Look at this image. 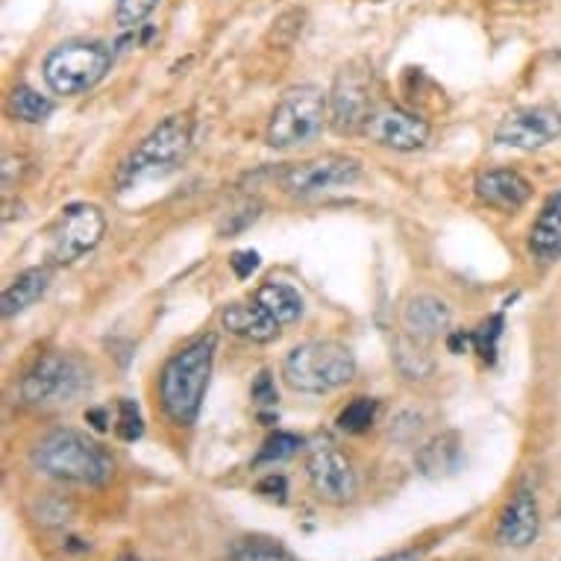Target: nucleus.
I'll return each instance as SVG.
<instances>
[{
  "mask_svg": "<svg viewBox=\"0 0 561 561\" xmlns=\"http://www.w3.org/2000/svg\"><path fill=\"white\" fill-rule=\"evenodd\" d=\"M159 0H118V10H115V21L121 30L141 27L150 12L157 10Z\"/></svg>",
  "mask_w": 561,
  "mask_h": 561,
  "instance_id": "nucleus-27",
  "label": "nucleus"
},
{
  "mask_svg": "<svg viewBox=\"0 0 561 561\" xmlns=\"http://www.w3.org/2000/svg\"><path fill=\"white\" fill-rule=\"evenodd\" d=\"M377 561H421V552L403 550V552H394V556H386V559H377Z\"/></svg>",
  "mask_w": 561,
  "mask_h": 561,
  "instance_id": "nucleus-33",
  "label": "nucleus"
},
{
  "mask_svg": "<svg viewBox=\"0 0 561 561\" xmlns=\"http://www.w3.org/2000/svg\"><path fill=\"white\" fill-rule=\"evenodd\" d=\"M461 468V435L444 433L435 435L433 442L417 453V470L430 479L450 477Z\"/></svg>",
  "mask_w": 561,
  "mask_h": 561,
  "instance_id": "nucleus-20",
  "label": "nucleus"
},
{
  "mask_svg": "<svg viewBox=\"0 0 561 561\" xmlns=\"http://www.w3.org/2000/svg\"><path fill=\"white\" fill-rule=\"evenodd\" d=\"M447 347H450V353H468V350H477V344H473V332H453L450 339H447Z\"/></svg>",
  "mask_w": 561,
  "mask_h": 561,
  "instance_id": "nucleus-32",
  "label": "nucleus"
},
{
  "mask_svg": "<svg viewBox=\"0 0 561 561\" xmlns=\"http://www.w3.org/2000/svg\"><path fill=\"white\" fill-rule=\"evenodd\" d=\"M192 136L194 127L188 115H168L121 162L118 176H115L121 192H127V188L145 183V180H157V176L176 171L188 157V150H192Z\"/></svg>",
  "mask_w": 561,
  "mask_h": 561,
  "instance_id": "nucleus-2",
  "label": "nucleus"
},
{
  "mask_svg": "<svg viewBox=\"0 0 561 561\" xmlns=\"http://www.w3.org/2000/svg\"><path fill=\"white\" fill-rule=\"evenodd\" d=\"M356 377V356L341 341H306L283 362V379L300 394H330Z\"/></svg>",
  "mask_w": 561,
  "mask_h": 561,
  "instance_id": "nucleus-4",
  "label": "nucleus"
},
{
  "mask_svg": "<svg viewBox=\"0 0 561 561\" xmlns=\"http://www.w3.org/2000/svg\"><path fill=\"white\" fill-rule=\"evenodd\" d=\"M256 300L265 306L267 312L274 314L279 327H288V323H295L304 318V295H300L295 286L279 283V279H267V283H262L256 291Z\"/></svg>",
  "mask_w": 561,
  "mask_h": 561,
  "instance_id": "nucleus-21",
  "label": "nucleus"
},
{
  "mask_svg": "<svg viewBox=\"0 0 561 561\" xmlns=\"http://www.w3.org/2000/svg\"><path fill=\"white\" fill-rule=\"evenodd\" d=\"M106 236V218L92 203H71L65 206L59 221L50 230L47 259L50 265H71L85 253H92Z\"/></svg>",
  "mask_w": 561,
  "mask_h": 561,
  "instance_id": "nucleus-8",
  "label": "nucleus"
},
{
  "mask_svg": "<svg viewBox=\"0 0 561 561\" xmlns=\"http://www.w3.org/2000/svg\"><path fill=\"white\" fill-rule=\"evenodd\" d=\"M561 138V112L556 106H520L494 129V141L517 150L547 148Z\"/></svg>",
  "mask_w": 561,
  "mask_h": 561,
  "instance_id": "nucleus-10",
  "label": "nucleus"
},
{
  "mask_svg": "<svg viewBox=\"0 0 561 561\" xmlns=\"http://www.w3.org/2000/svg\"><path fill=\"white\" fill-rule=\"evenodd\" d=\"M473 192L485 206L497 209L503 215L520 213L529 197H533V185L524 174L517 171H508V168H491V171H482L473 180Z\"/></svg>",
  "mask_w": 561,
  "mask_h": 561,
  "instance_id": "nucleus-14",
  "label": "nucleus"
},
{
  "mask_svg": "<svg viewBox=\"0 0 561 561\" xmlns=\"http://www.w3.org/2000/svg\"><path fill=\"white\" fill-rule=\"evenodd\" d=\"M221 323L224 330H230L239 339L253 341V344H267V341H274L279 335V323H276L274 314L267 312L259 300L224 306Z\"/></svg>",
  "mask_w": 561,
  "mask_h": 561,
  "instance_id": "nucleus-17",
  "label": "nucleus"
},
{
  "mask_svg": "<svg viewBox=\"0 0 561 561\" xmlns=\"http://www.w3.org/2000/svg\"><path fill=\"white\" fill-rule=\"evenodd\" d=\"M374 103H370V80L365 71L344 68L330 92V124L341 136L362 133L368 124Z\"/></svg>",
  "mask_w": 561,
  "mask_h": 561,
  "instance_id": "nucleus-12",
  "label": "nucleus"
},
{
  "mask_svg": "<svg viewBox=\"0 0 561 561\" xmlns=\"http://www.w3.org/2000/svg\"><path fill=\"white\" fill-rule=\"evenodd\" d=\"M362 165L359 159L341 157V153H327V157L306 159L297 165H288L279 174V183L295 197H309V194L332 192V188H347L359 183Z\"/></svg>",
  "mask_w": 561,
  "mask_h": 561,
  "instance_id": "nucleus-9",
  "label": "nucleus"
},
{
  "mask_svg": "<svg viewBox=\"0 0 561 561\" xmlns=\"http://www.w3.org/2000/svg\"><path fill=\"white\" fill-rule=\"evenodd\" d=\"M529 253L541 262L561 259V192H552L543 201L541 213L529 230Z\"/></svg>",
  "mask_w": 561,
  "mask_h": 561,
  "instance_id": "nucleus-18",
  "label": "nucleus"
},
{
  "mask_svg": "<svg viewBox=\"0 0 561 561\" xmlns=\"http://www.w3.org/2000/svg\"><path fill=\"white\" fill-rule=\"evenodd\" d=\"M250 397L259 405H276L279 394H276V382L271 377V370H259V377L253 379V388H250Z\"/></svg>",
  "mask_w": 561,
  "mask_h": 561,
  "instance_id": "nucleus-29",
  "label": "nucleus"
},
{
  "mask_svg": "<svg viewBox=\"0 0 561 561\" xmlns=\"http://www.w3.org/2000/svg\"><path fill=\"white\" fill-rule=\"evenodd\" d=\"M500 335H503V314H491L488 321L479 323V330H473V344H477V353L485 362L497 359Z\"/></svg>",
  "mask_w": 561,
  "mask_h": 561,
  "instance_id": "nucleus-26",
  "label": "nucleus"
},
{
  "mask_svg": "<svg viewBox=\"0 0 561 561\" xmlns=\"http://www.w3.org/2000/svg\"><path fill=\"white\" fill-rule=\"evenodd\" d=\"M450 327V306L435 295H417L403 306V335L426 341L438 339Z\"/></svg>",
  "mask_w": 561,
  "mask_h": 561,
  "instance_id": "nucleus-16",
  "label": "nucleus"
},
{
  "mask_svg": "<svg viewBox=\"0 0 561 561\" xmlns=\"http://www.w3.org/2000/svg\"><path fill=\"white\" fill-rule=\"evenodd\" d=\"M541 529V512H538V500L529 488H520L515 497L508 500L506 508L500 512L497 529H494V541L500 547H529L538 538Z\"/></svg>",
  "mask_w": 561,
  "mask_h": 561,
  "instance_id": "nucleus-15",
  "label": "nucleus"
},
{
  "mask_svg": "<svg viewBox=\"0 0 561 561\" xmlns=\"http://www.w3.org/2000/svg\"><path fill=\"white\" fill-rule=\"evenodd\" d=\"M50 288V267H27L12 279L3 297H0V314L3 318H15V314L27 312L30 306L38 304L45 291Z\"/></svg>",
  "mask_w": 561,
  "mask_h": 561,
  "instance_id": "nucleus-19",
  "label": "nucleus"
},
{
  "mask_svg": "<svg viewBox=\"0 0 561 561\" xmlns=\"http://www.w3.org/2000/svg\"><path fill=\"white\" fill-rule=\"evenodd\" d=\"M215 353H218V335L203 332L188 341L183 350H176L159 374V400L176 426L197 424L203 394L213 377Z\"/></svg>",
  "mask_w": 561,
  "mask_h": 561,
  "instance_id": "nucleus-1",
  "label": "nucleus"
},
{
  "mask_svg": "<svg viewBox=\"0 0 561 561\" xmlns=\"http://www.w3.org/2000/svg\"><path fill=\"white\" fill-rule=\"evenodd\" d=\"M306 473H309V485L323 503L332 506H347L359 494V477L350 465V459L341 450H335L332 444L312 450L309 461H306Z\"/></svg>",
  "mask_w": 561,
  "mask_h": 561,
  "instance_id": "nucleus-11",
  "label": "nucleus"
},
{
  "mask_svg": "<svg viewBox=\"0 0 561 561\" xmlns=\"http://www.w3.org/2000/svg\"><path fill=\"white\" fill-rule=\"evenodd\" d=\"M10 112L24 124H42V121L50 118L54 101L38 94L36 89H30V85H19L10 98Z\"/></svg>",
  "mask_w": 561,
  "mask_h": 561,
  "instance_id": "nucleus-23",
  "label": "nucleus"
},
{
  "mask_svg": "<svg viewBox=\"0 0 561 561\" xmlns=\"http://www.w3.org/2000/svg\"><path fill=\"white\" fill-rule=\"evenodd\" d=\"M256 494H262V497L267 500H276V503H286V494H288L286 477H283V473H271V477H265L262 482H259Z\"/></svg>",
  "mask_w": 561,
  "mask_h": 561,
  "instance_id": "nucleus-30",
  "label": "nucleus"
},
{
  "mask_svg": "<svg viewBox=\"0 0 561 561\" xmlns=\"http://www.w3.org/2000/svg\"><path fill=\"white\" fill-rule=\"evenodd\" d=\"M33 465L47 477L92 488L106 485L115 473L110 456L75 430H54L45 435L33 447Z\"/></svg>",
  "mask_w": 561,
  "mask_h": 561,
  "instance_id": "nucleus-3",
  "label": "nucleus"
},
{
  "mask_svg": "<svg viewBox=\"0 0 561 561\" xmlns=\"http://www.w3.org/2000/svg\"><path fill=\"white\" fill-rule=\"evenodd\" d=\"M112 561H145V559H138L136 552H121V556H115Z\"/></svg>",
  "mask_w": 561,
  "mask_h": 561,
  "instance_id": "nucleus-35",
  "label": "nucleus"
},
{
  "mask_svg": "<svg viewBox=\"0 0 561 561\" xmlns=\"http://www.w3.org/2000/svg\"><path fill=\"white\" fill-rule=\"evenodd\" d=\"M300 447H304V438H297V435H291V433H274L265 444H262V450H259V456L253 459V465H256V468H262V465L288 461L291 456H297V450H300Z\"/></svg>",
  "mask_w": 561,
  "mask_h": 561,
  "instance_id": "nucleus-25",
  "label": "nucleus"
},
{
  "mask_svg": "<svg viewBox=\"0 0 561 561\" xmlns=\"http://www.w3.org/2000/svg\"><path fill=\"white\" fill-rule=\"evenodd\" d=\"M227 561H297L286 543L267 535H244L236 538L227 550Z\"/></svg>",
  "mask_w": 561,
  "mask_h": 561,
  "instance_id": "nucleus-22",
  "label": "nucleus"
},
{
  "mask_svg": "<svg viewBox=\"0 0 561 561\" xmlns=\"http://www.w3.org/2000/svg\"><path fill=\"white\" fill-rule=\"evenodd\" d=\"M330 98L318 85H295L276 101L267 121L265 141L274 150H295L312 145L323 133Z\"/></svg>",
  "mask_w": 561,
  "mask_h": 561,
  "instance_id": "nucleus-5",
  "label": "nucleus"
},
{
  "mask_svg": "<svg viewBox=\"0 0 561 561\" xmlns=\"http://www.w3.org/2000/svg\"><path fill=\"white\" fill-rule=\"evenodd\" d=\"M230 265L239 279H248V276L259 267V253L256 250H239V253H232Z\"/></svg>",
  "mask_w": 561,
  "mask_h": 561,
  "instance_id": "nucleus-31",
  "label": "nucleus"
},
{
  "mask_svg": "<svg viewBox=\"0 0 561 561\" xmlns=\"http://www.w3.org/2000/svg\"><path fill=\"white\" fill-rule=\"evenodd\" d=\"M85 421H94V430H106V412L101 409H94V412H85Z\"/></svg>",
  "mask_w": 561,
  "mask_h": 561,
  "instance_id": "nucleus-34",
  "label": "nucleus"
},
{
  "mask_svg": "<svg viewBox=\"0 0 561 561\" xmlns=\"http://www.w3.org/2000/svg\"><path fill=\"white\" fill-rule=\"evenodd\" d=\"M377 412H379V403L374 397H356L353 403H347L341 409L339 414V430L350 435H359V433H368L374 421H377Z\"/></svg>",
  "mask_w": 561,
  "mask_h": 561,
  "instance_id": "nucleus-24",
  "label": "nucleus"
},
{
  "mask_svg": "<svg viewBox=\"0 0 561 561\" xmlns=\"http://www.w3.org/2000/svg\"><path fill=\"white\" fill-rule=\"evenodd\" d=\"M559 515H561V500H559Z\"/></svg>",
  "mask_w": 561,
  "mask_h": 561,
  "instance_id": "nucleus-36",
  "label": "nucleus"
},
{
  "mask_svg": "<svg viewBox=\"0 0 561 561\" xmlns=\"http://www.w3.org/2000/svg\"><path fill=\"white\" fill-rule=\"evenodd\" d=\"M115 433H118L121 442H138L145 435V421H141V412H138V405L133 400H121L118 403Z\"/></svg>",
  "mask_w": 561,
  "mask_h": 561,
  "instance_id": "nucleus-28",
  "label": "nucleus"
},
{
  "mask_svg": "<svg viewBox=\"0 0 561 561\" xmlns=\"http://www.w3.org/2000/svg\"><path fill=\"white\" fill-rule=\"evenodd\" d=\"M365 136L379 145V148L400 150V153H412V150L426 148L430 141V124L414 112H405L400 106H377L370 112L368 124L362 129Z\"/></svg>",
  "mask_w": 561,
  "mask_h": 561,
  "instance_id": "nucleus-13",
  "label": "nucleus"
},
{
  "mask_svg": "<svg viewBox=\"0 0 561 561\" xmlns=\"http://www.w3.org/2000/svg\"><path fill=\"white\" fill-rule=\"evenodd\" d=\"M89 368L68 353H47L21 379V400L27 405H59L89 388Z\"/></svg>",
  "mask_w": 561,
  "mask_h": 561,
  "instance_id": "nucleus-7",
  "label": "nucleus"
},
{
  "mask_svg": "<svg viewBox=\"0 0 561 561\" xmlns=\"http://www.w3.org/2000/svg\"><path fill=\"white\" fill-rule=\"evenodd\" d=\"M112 50L101 42H68L54 47L45 59V83L54 94L77 98L110 75Z\"/></svg>",
  "mask_w": 561,
  "mask_h": 561,
  "instance_id": "nucleus-6",
  "label": "nucleus"
}]
</instances>
